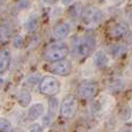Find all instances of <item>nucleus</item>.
I'll use <instances>...</instances> for the list:
<instances>
[{
  "mask_svg": "<svg viewBox=\"0 0 132 132\" xmlns=\"http://www.w3.org/2000/svg\"><path fill=\"white\" fill-rule=\"evenodd\" d=\"M78 110V100L75 98V96L70 95L67 97H65L60 105V114L64 118H72L74 117L75 112Z\"/></svg>",
  "mask_w": 132,
  "mask_h": 132,
  "instance_id": "nucleus-5",
  "label": "nucleus"
},
{
  "mask_svg": "<svg viewBox=\"0 0 132 132\" xmlns=\"http://www.w3.org/2000/svg\"><path fill=\"white\" fill-rule=\"evenodd\" d=\"M96 46V37L93 34H86L77 38L72 44V52L75 57L85 58L93 52Z\"/></svg>",
  "mask_w": 132,
  "mask_h": 132,
  "instance_id": "nucleus-1",
  "label": "nucleus"
},
{
  "mask_svg": "<svg viewBox=\"0 0 132 132\" xmlns=\"http://www.w3.org/2000/svg\"><path fill=\"white\" fill-rule=\"evenodd\" d=\"M73 1H74V0H62V2L64 5H71Z\"/></svg>",
  "mask_w": 132,
  "mask_h": 132,
  "instance_id": "nucleus-26",
  "label": "nucleus"
},
{
  "mask_svg": "<svg viewBox=\"0 0 132 132\" xmlns=\"http://www.w3.org/2000/svg\"><path fill=\"white\" fill-rule=\"evenodd\" d=\"M128 32H129V26L124 22L115 23L109 29L110 36L114 37V38H119V37L124 36V35H128Z\"/></svg>",
  "mask_w": 132,
  "mask_h": 132,
  "instance_id": "nucleus-10",
  "label": "nucleus"
},
{
  "mask_svg": "<svg viewBox=\"0 0 132 132\" xmlns=\"http://www.w3.org/2000/svg\"><path fill=\"white\" fill-rule=\"evenodd\" d=\"M123 119L124 121H128V119H130V117H131V109L130 108H126L125 110H124V112H123Z\"/></svg>",
  "mask_w": 132,
  "mask_h": 132,
  "instance_id": "nucleus-24",
  "label": "nucleus"
},
{
  "mask_svg": "<svg viewBox=\"0 0 132 132\" xmlns=\"http://www.w3.org/2000/svg\"><path fill=\"white\" fill-rule=\"evenodd\" d=\"M13 45L15 46V48H18V49L22 48V45H23V38L21 36H15V37H14V39H13Z\"/></svg>",
  "mask_w": 132,
  "mask_h": 132,
  "instance_id": "nucleus-23",
  "label": "nucleus"
},
{
  "mask_svg": "<svg viewBox=\"0 0 132 132\" xmlns=\"http://www.w3.org/2000/svg\"><path fill=\"white\" fill-rule=\"evenodd\" d=\"M71 31V26L66 22L59 23L57 24L55 28H53V31H52V36L55 39H58V41H62V39L66 38L68 36Z\"/></svg>",
  "mask_w": 132,
  "mask_h": 132,
  "instance_id": "nucleus-9",
  "label": "nucleus"
},
{
  "mask_svg": "<svg viewBox=\"0 0 132 132\" xmlns=\"http://www.w3.org/2000/svg\"><path fill=\"white\" fill-rule=\"evenodd\" d=\"M26 30L28 32H35L38 28V19H37L36 15H31L28 18V20L26 21Z\"/></svg>",
  "mask_w": 132,
  "mask_h": 132,
  "instance_id": "nucleus-17",
  "label": "nucleus"
},
{
  "mask_svg": "<svg viewBox=\"0 0 132 132\" xmlns=\"http://www.w3.org/2000/svg\"><path fill=\"white\" fill-rule=\"evenodd\" d=\"M29 6H30V0H19L18 4H16V8H18L19 11H21V9H26Z\"/></svg>",
  "mask_w": 132,
  "mask_h": 132,
  "instance_id": "nucleus-20",
  "label": "nucleus"
},
{
  "mask_svg": "<svg viewBox=\"0 0 132 132\" xmlns=\"http://www.w3.org/2000/svg\"><path fill=\"white\" fill-rule=\"evenodd\" d=\"M11 63V53L8 50L0 51V73L5 72Z\"/></svg>",
  "mask_w": 132,
  "mask_h": 132,
  "instance_id": "nucleus-16",
  "label": "nucleus"
},
{
  "mask_svg": "<svg viewBox=\"0 0 132 132\" xmlns=\"http://www.w3.org/2000/svg\"><path fill=\"white\" fill-rule=\"evenodd\" d=\"M124 0H114V2L115 4H121V2H123Z\"/></svg>",
  "mask_w": 132,
  "mask_h": 132,
  "instance_id": "nucleus-28",
  "label": "nucleus"
},
{
  "mask_svg": "<svg viewBox=\"0 0 132 132\" xmlns=\"http://www.w3.org/2000/svg\"><path fill=\"white\" fill-rule=\"evenodd\" d=\"M2 2H5V0H0V4H2Z\"/></svg>",
  "mask_w": 132,
  "mask_h": 132,
  "instance_id": "nucleus-29",
  "label": "nucleus"
},
{
  "mask_svg": "<svg viewBox=\"0 0 132 132\" xmlns=\"http://www.w3.org/2000/svg\"><path fill=\"white\" fill-rule=\"evenodd\" d=\"M12 123L7 118H0V132H11Z\"/></svg>",
  "mask_w": 132,
  "mask_h": 132,
  "instance_id": "nucleus-19",
  "label": "nucleus"
},
{
  "mask_svg": "<svg viewBox=\"0 0 132 132\" xmlns=\"http://www.w3.org/2000/svg\"><path fill=\"white\" fill-rule=\"evenodd\" d=\"M82 20H84L85 24L88 27H96L103 21V13L97 7L88 6L86 9H84Z\"/></svg>",
  "mask_w": 132,
  "mask_h": 132,
  "instance_id": "nucleus-4",
  "label": "nucleus"
},
{
  "mask_svg": "<svg viewBox=\"0 0 132 132\" xmlns=\"http://www.w3.org/2000/svg\"><path fill=\"white\" fill-rule=\"evenodd\" d=\"M98 92V84L95 81H86L80 86L79 94L84 100H92Z\"/></svg>",
  "mask_w": 132,
  "mask_h": 132,
  "instance_id": "nucleus-8",
  "label": "nucleus"
},
{
  "mask_svg": "<svg viewBox=\"0 0 132 132\" xmlns=\"http://www.w3.org/2000/svg\"><path fill=\"white\" fill-rule=\"evenodd\" d=\"M38 80H41L39 79V77L37 74H35V75H30V77H28L27 78V80H26V84H28V85H35V84H37L38 82Z\"/></svg>",
  "mask_w": 132,
  "mask_h": 132,
  "instance_id": "nucleus-21",
  "label": "nucleus"
},
{
  "mask_svg": "<svg viewBox=\"0 0 132 132\" xmlns=\"http://www.w3.org/2000/svg\"><path fill=\"white\" fill-rule=\"evenodd\" d=\"M60 90V82L52 75H45L39 82V92L49 96H53Z\"/></svg>",
  "mask_w": 132,
  "mask_h": 132,
  "instance_id": "nucleus-3",
  "label": "nucleus"
},
{
  "mask_svg": "<svg viewBox=\"0 0 132 132\" xmlns=\"http://www.w3.org/2000/svg\"><path fill=\"white\" fill-rule=\"evenodd\" d=\"M93 62L97 68H105L109 64V58H108L107 53L102 50H98L95 52L93 57Z\"/></svg>",
  "mask_w": 132,
  "mask_h": 132,
  "instance_id": "nucleus-12",
  "label": "nucleus"
},
{
  "mask_svg": "<svg viewBox=\"0 0 132 132\" xmlns=\"http://www.w3.org/2000/svg\"><path fill=\"white\" fill-rule=\"evenodd\" d=\"M82 14H84V6L81 2H77L68 9V15L73 20H79L80 18H82Z\"/></svg>",
  "mask_w": 132,
  "mask_h": 132,
  "instance_id": "nucleus-15",
  "label": "nucleus"
},
{
  "mask_svg": "<svg viewBox=\"0 0 132 132\" xmlns=\"http://www.w3.org/2000/svg\"><path fill=\"white\" fill-rule=\"evenodd\" d=\"M48 70L56 75L66 77V75H68L72 72V63L67 59H63V60H59V62L51 63V64L49 65Z\"/></svg>",
  "mask_w": 132,
  "mask_h": 132,
  "instance_id": "nucleus-6",
  "label": "nucleus"
},
{
  "mask_svg": "<svg viewBox=\"0 0 132 132\" xmlns=\"http://www.w3.org/2000/svg\"><path fill=\"white\" fill-rule=\"evenodd\" d=\"M44 112H45V108H44L43 103H34L28 109V118L30 121H36L39 117L43 116Z\"/></svg>",
  "mask_w": 132,
  "mask_h": 132,
  "instance_id": "nucleus-11",
  "label": "nucleus"
},
{
  "mask_svg": "<svg viewBox=\"0 0 132 132\" xmlns=\"http://www.w3.org/2000/svg\"><path fill=\"white\" fill-rule=\"evenodd\" d=\"M4 86H5V79L0 77V89H1Z\"/></svg>",
  "mask_w": 132,
  "mask_h": 132,
  "instance_id": "nucleus-27",
  "label": "nucleus"
},
{
  "mask_svg": "<svg viewBox=\"0 0 132 132\" xmlns=\"http://www.w3.org/2000/svg\"><path fill=\"white\" fill-rule=\"evenodd\" d=\"M29 132H44V129H43V126H42L41 124L34 123L29 128Z\"/></svg>",
  "mask_w": 132,
  "mask_h": 132,
  "instance_id": "nucleus-22",
  "label": "nucleus"
},
{
  "mask_svg": "<svg viewBox=\"0 0 132 132\" xmlns=\"http://www.w3.org/2000/svg\"><path fill=\"white\" fill-rule=\"evenodd\" d=\"M131 67H132V62H131Z\"/></svg>",
  "mask_w": 132,
  "mask_h": 132,
  "instance_id": "nucleus-31",
  "label": "nucleus"
},
{
  "mask_svg": "<svg viewBox=\"0 0 132 132\" xmlns=\"http://www.w3.org/2000/svg\"><path fill=\"white\" fill-rule=\"evenodd\" d=\"M59 108H60L59 101H58L56 97L50 98V101H49L48 112H46L45 115H43V117H42V123H43L44 126H50L51 124H52V122L55 121L56 115H57V111Z\"/></svg>",
  "mask_w": 132,
  "mask_h": 132,
  "instance_id": "nucleus-7",
  "label": "nucleus"
},
{
  "mask_svg": "<svg viewBox=\"0 0 132 132\" xmlns=\"http://www.w3.org/2000/svg\"><path fill=\"white\" fill-rule=\"evenodd\" d=\"M0 12H1V6H0Z\"/></svg>",
  "mask_w": 132,
  "mask_h": 132,
  "instance_id": "nucleus-30",
  "label": "nucleus"
},
{
  "mask_svg": "<svg viewBox=\"0 0 132 132\" xmlns=\"http://www.w3.org/2000/svg\"><path fill=\"white\" fill-rule=\"evenodd\" d=\"M45 4H48V5H53V4H56V1L57 0H43Z\"/></svg>",
  "mask_w": 132,
  "mask_h": 132,
  "instance_id": "nucleus-25",
  "label": "nucleus"
},
{
  "mask_svg": "<svg viewBox=\"0 0 132 132\" xmlns=\"http://www.w3.org/2000/svg\"><path fill=\"white\" fill-rule=\"evenodd\" d=\"M16 100H18L19 104H20L21 107L26 108L31 102V94H30L27 89H20V90L18 92V94H16Z\"/></svg>",
  "mask_w": 132,
  "mask_h": 132,
  "instance_id": "nucleus-13",
  "label": "nucleus"
},
{
  "mask_svg": "<svg viewBox=\"0 0 132 132\" xmlns=\"http://www.w3.org/2000/svg\"><path fill=\"white\" fill-rule=\"evenodd\" d=\"M70 52V49L65 43H56L50 45L44 53V59L49 63L59 62L66 58Z\"/></svg>",
  "mask_w": 132,
  "mask_h": 132,
  "instance_id": "nucleus-2",
  "label": "nucleus"
},
{
  "mask_svg": "<svg viewBox=\"0 0 132 132\" xmlns=\"http://www.w3.org/2000/svg\"><path fill=\"white\" fill-rule=\"evenodd\" d=\"M110 53L111 56L117 59V58H121L128 52V45L126 44H122V43H118V44H114V45L110 48Z\"/></svg>",
  "mask_w": 132,
  "mask_h": 132,
  "instance_id": "nucleus-14",
  "label": "nucleus"
},
{
  "mask_svg": "<svg viewBox=\"0 0 132 132\" xmlns=\"http://www.w3.org/2000/svg\"><path fill=\"white\" fill-rule=\"evenodd\" d=\"M11 28L8 24L4 23V24H0V42H7L11 37Z\"/></svg>",
  "mask_w": 132,
  "mask_h": 132,
  "instance_id": "nucleus-18",
  "label": "nucleus"
}]
</instances>
